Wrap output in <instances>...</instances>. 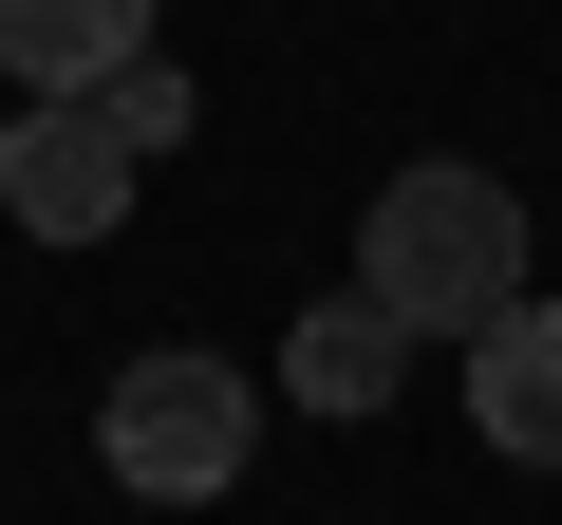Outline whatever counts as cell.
Instances as JSON below:
<instances>
[{
	"mask_svg": "<svg viewBox=\"0 0 562 525\" xmlns=\"http://www.w3.org/2000/svg\"><path fill=\"white\" fill-rule=\"evenodd\" d=\"M244 450H262V394L225 376V357H132L113 394H94V469L113 488H150V506H225L244 488Z\"/></svg>",
	"mask_w": 562,
	"mask_h": 525,
	"instance_id": "obj_2",
	"label": "cell"
},
{
	"mask_svg": "<svg viewBox=\"0 0 562 525\" xmlns=\"http://www.w3.org/2000/svg\"><path fill=\"white\" fill-rule=\"evenodd\" d=\"M150 57V0H0V76L20 94H94Z\"/></svg>",
	"mask_w": 562,
	"mask_h": 525,
	"instance_id": "obj_6",
	"label": "cell"
},
{
	"mask_svg": "<svg viewBox=\"0 0 562 525\" xmlns=\"http://www.w3.org/2000/svg\"><path fill=\"white\" fill-rule=\"evenodd\" d=\"M150 188V132L113 94H20L0 113V206H20V244H113Z\"/></svg>",
	"mask_w": 562,
	"mask_h": 525,
	"instance_id": "obj_3",
	"label": "cell"
},
{
	"mask_svg": "<svg viewBox=\"0 0 562 525\" xmlns=\"http://www.w3.org/2000/svg\"><path fill=\"white\" fill-rule=\"evenodd\" d=\"M357 282L413 320V338H487L506 301H543L525 282V206H506V169H394L375 206H357Z\"/></svg>",
	"mask_w": 562,
	"mask_h": 525,
	"instance_id": "obj_1",
	"label": "cell"
},
{
	"mask_svg": "<svg viewBox=\"0 0 562 525\" xmlns=\"http://www.w3.org/2000/svg\"><path fill=\"white\" fill-rule=\"evenodd\" d=\"M469 432H487L506 469H562V301H506V320L469 338Z\"/></svg>",
	"mask_w": 562,
	"mask_h": 525,
	"instance_id": "obj_4",
	"label": "cell"
},
{
	"mask_svg": "<svg viewBox=\"0 0 562 525\" xmlns=\"http://www.w3.org/2000/svg\"><path fill=\"white\" fill-rule=\"evenodd\" d=\"M94 94H113V113H132L150 150H188V76H169V57H132V76H94Z\"/></svg>",
	"mask_w": 562,
	"mask_h": 525,
	"instance_id": "obj_7",
	"label": "cell"
},
{
	"mask_svg": "<svg viewBox=\"0 0 562 525\" xmlns=\"http://www.w3.org/2000/svg\"><path fill=\"white\" fill-rule=\"evenodd\" d=\"M394 376H413V320L375 282L301 301V338H281V394H301V413H394Z\"/></svg>",
	"mask_w": 562,
	"mask_h": 525,
	"instance_id": "obj_5",
	"label": "cell"
}]
</instances>
